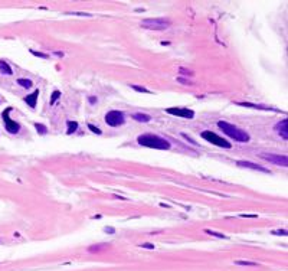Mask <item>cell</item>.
<instances>
[{"mask_svg":"<svg viewBox=\"0 0 288 271\" xmlns=\"http://www.w3.org/2000/svg\"><path fill=\"white\" fill-rule=\"evenodd\" d=\"M217 127L222 130L223 133L226 134L228 137L234 138V140H236V141H239V143H248L251 140L249 134L246 133L245 130H242V128L236 127V126H234V124H229V123L223 121V120H220V121H217Z\"/></svg>","mask_w":288,"mask_h":271,"instance_id":"6da1fadb","label":"cell"},{"mask_svg":"<svg viewBox=\"0 0 288 271\" xmlns=\"http://www.w3.org/2000/svg\"><path fill=\"white\" fill-rule=\"evenodd\" d=\"M137 141L143 147H150V149H157V150L170 149V143L166 138L160 137V136H154V134H141V136L137 137Z\"/></svg>","mask_w":288,"mask_h":271,"instance_id":"7a4b0ae2","label":"cell"},{"mask_svg":"<svg viewBox=\"0 0 288 271\" xmlns=\"http://www.w3.org/2000/svg\"><path fill=\"white\" fill-rule=\"evenodd\" d=\"M200 136H202V138H205L206 141L215 144V146H219V147H223V149H231V147H232V144L229 143L228 140H225L223 137H220V136L215 134L213 131L205 130V131H202V133H200Z\"/></svg>","mask_w":288,"mask_h":271,"instance_id":"3957f363","label":"cell"},{"mask_svg":"<svg viewBox=\"0 0 288 271\" xmlns=\"http://www.w3.org/2000/svg\"><path fill=\"white\" fill-rule=\"evenodd\" d=\"M141 26L150 30H164L170 26V22L166 19H146L141 22Z\"/></svg>","mask_w":288,"mask_h":271,"instance_id":"277c9868","label":"cell"},{"mask_svg":"<svg viewBox=\"0 0 288 271\" xmlns=\"http://www.w3.org/2000/svg\"><path fill=\"white\" fill-rule=\"evenodd\" d=\"M124 121H125V116H124V113H121V111L113 110L105 114V123L108 126H111V127H118L121 124H124Z\"/></svg>","mask_w":288,"mask_h":271,"instance_id":"5b68a950","label":"cell"},{"mask_svg":"<svg viewBox=\"0 0 288 271\" xmlns=\"http://www.w3.org/2000/svg\"><path fill=\"white\" fill-rule=\"evenodd\" d=\"M10 113H12V108L9 107V108H6L5 111H3V114H2V117H3V123H5V127H6V131L10 134H17L19 133V130H20V126L17 124L16 121H13L10 117Z\"/></svg>","mask_w":288,"mask_h":271,"instance_id":"8992f818","label":"cell"},{"mask_svg":"<svg viewBox=\"0 0 288 271\" xmlns=\"http://www.w3.org/2000/svg\"><path fill=\"white\" fill-rule=\"evenodd\" d=\"M262 159H265L266 162H271L274 165L285 167L288 165V157L285 155H272V153H262L261 155Z\"/></svg>","mask_w":288,"mask_h":271,"instance_id":"52a82bcc","label":"cell"},{"mask_svg":"<svg viewBox=\"0 0 288 271\" xmlns=\"http://www.w3.org/2000/svg\"><path fill=\"white\" fill-rule=\"evenodd\" d=\"M166 113L167 114H172V116L176 117H183V118H189L192 120L195 117V113L190 108H179V107H170V108H166Z\"/></svg>","mask_w":288,"mask_h":271,"instance_id":"ba28073f","label":"cell"},{"mask_svg":"<svg viewBox=\"0 0 288 271\" xmlns=\"http://www.w3.org/2000/svg\"><path fill=\"white\" fill-rule=\"evenodd\" d=\"M236 166H239V167H246V169H254V170L264 172V173H269V170H268V169H265V167L259 166V165H256V163H252V162L238 160V162H236Z\"/></svg>","mask_w":288,"mask_h":271,"instance_id":"9c48e42d","label":"cell"},{"mask_svg":"<svg viewBox=\"0 0 288 271\" xmlns=\"http://www.w3.org/2000/svg\"><path fill=\"white\" fill-rule=\"evenodd\" d=\"M275 130H277V133L279 134L284 140H287L288 138V120L279 121L277 126H275Z\"/></svg>","mask_w":288,"mask_h":271,"instance_id":"30bf717a","label":"cell"},{"mask_svg":"<svg viewBox=\"0 0 288 271\" xmlns=\"http://www.w3.org/2000/svg\"><path fill=\"white\" fill-rule=\"evenodd\" d=\"M38 95H39V89H35L30 95L25 97V101L26 104L30 107V108H36V102H38Z\"/></svg>","mask_w":288,"mask_h":271,"instance_id":"8fae6325","label":"cell"},{"mask_svg":"<svg viewBox=\"0 0 288 271\" xmlns=\"http://www.w3.org/2000/svg\"><path fill=\"white\" fill-rule=\"evenodd\" d=\"M238 105L241 107H248V108H256V110H265V111H279V110H275V108H269L266 105H258V104H252V102H236Z\"/></svg>","mask_w":288,"mask_h":271,"instance_id":"7c38bea8","label":"cell"},{"mask_svg":"<svg viewBox=\"0 0 288 271\" xmlns=\"http://www.w3.org/2000/svg\"><path fill=\"white\" fill-rule=\"evenodd\" d=\"M131 117H133V120L140 121V123H148L151 120V117L148 116V114H144V113H136V114H133Z\"/></svg>","mask_w":288,"mask_h":271,"instance_id":"4fadbf2b","label":"cell"},{"mask_svg":"<svg viewBox=\"0 0 288 271\" xmlns=\"http://www.w3.org/2000/svg\"><path fill=\"white\" fill-rule=\"evenodd\" d=\"M0 72L5 74V75H12V74H13L10 65H9L6 61H3V59H0Z\"/></svg>","mask_w":288,"mask_h":271,"instance_id":"5bb4252c","label":"cell"},{"mask_svg":"<svg viewBox=\"0 0 288 271\" xmlns=\"http://www.w3.org/2000/svg\"><path fill=\"white\" fill-rule=\"evenodd\" d=\"M66 126H68V128H66V134H74L76 130H78V123L76 121L68 120V121H66Z\"/></svg>","mask_w":288,"mask_h":271,"instance_id":"9a60e30c","label":"cell"},{"mask_svg":"<svg viewBox=\"0 0 288 271\" xmlns=\"http://www.w3.org/2000/svg\"><path fill=\"white\" fill-rule=\"evenodd\" d=\"M17 84H19L20 87H23V88H30L33 85L30 79H25V78H19V79H17Z\"/></svg>","mask_w":288,"mask_h":271,"instance_id":"2e32d148","label":"cell"},{"mask_svg":"<svg viewBox=\"0 0 288 271\" xmlns=\"http://www.w3.org/2000/svg\"><path fill=\"white\" fill-rule=\"evenodd\" d=\"M205 232L207 234V235H212V237H216V238H220V239H226V235H223V234L220 232H215V231H212V229H205Z\"/></svg>","mask_w":288,"mask_h":271,"instance_id":"e0dca14e","label":"cell"},{"mask_svg":"<svg viewBox=\"0 0 288 271\" xmlns=\"http://www.w3.org/2000/svg\"><path fill=\"white\" fill-rule=\"evenodd\" d=\"M235 266H244V267H258L256 262L252 261H235Z\"/></svg>","mask_w":288,"mask_h":271,"instance_id":"ac0fdd59","label":"cell"},{"mask_svg":"<svg viewBox=\"0 0 288 271\" xmlns=\"http://www.w3.org/2000/svg\"><path fill=\"white\" fill-rule=\"evenodd\" d=\"M35 128L38 130L39 134H46V133H48V128L45 127L43 124H39V123H36V124H35Z\"/></svg>","mask_w":288,"mask_h":271,"instance_id":"d6986e66","label":"cell"},{"mask_svg":"<svg viewBox=\"0 0 288 271\" xmlns=\"http://www.w3.org/2000/svg\"><path fill=\"white\" fill-rule=\"evenodd\" d=\"M131 88L134 89V91H138V92H144V94H151V91H148L147 88H143V87H140V85H130Z\"/></svg>","mask_w":288,"mask_h":271,"instance_id":"ffe728a7","label":"cell"},{"mask_svg":"<svg viewBox=\"0 0 288 271\" xmlns=\"http://www.w3.org/2000/svg\"><path fill=\"white\" fill-rule=\"evenodd\" d=\"M61 97V91H54V94H52V97H50V104H55L56 101H58V98Z\"/></svg>","mask_w":288,"mask_h":271,"instance_id":"44dd1931","label":"cell"},{"mask_svg":"<svg viewBox=\"0 0 288 271\" xmlns=\"http://www.w3.org/2000/svg\"><path fill=\"white\" fill-rule=\"evenodd\" d=\"M29 52H30L32 55H35V56H40V58H43V59H48V58H49V56L46 55V54H40V52H38V50H33V49H30V50H29Z\"/></svg>","mask_w":288,"mask_h":271,"instance_id":"7402d4cb","label":"cell"},{"mask_svg":"<svg viewBox=\"0 0 288 271\" xmlns=\"http://www.w3.org/2000/svg\"><path fill=\"white\" fill-rule=\"evenodd\" d=\"M104 247H105V244H99V245H92V247H89V251H91V252H95V251H99V249H102Z\"/></svg>","mask_w":288,"mask_h":271,"instance_id":"603a6c76","label":"cell"},{"mask_svg":"<svg viewBox=\"0 0 288 271\" xmlns=\"http://www.w3.org/2000/svg\"><path fill=\"white\" fill-rule=\"evenodd\" d=\"M88 128H89V130H91V131H92V133L98 134V136H99V134L102 133V131H101V130H99V128H98V127H95V126H94V124H88Z\"/></svg>","mask_w":288,"mask_h":271,"instance_id":"cb8c5ba5","label":"cell"},{"mask_svg":"<svg viewBox=\"0 0 288 271\" xmlns=\"http://www.w3.org/2000/svg\"><path fill=\"white\" fill-rule=\"evenodd\" d=\"M272 235H284V237H285V235H287V231H285V229H277V231H272Z\"/></svg>","mask_w":288,"mask_h":271,"instance_id":"d4e9b609","label":"cell"},{"mask_svg":"<svg viewBox=\"0 0 288 271\" xmlns=\"http://www.w3.org/2000/svg\"><path fill=\"white\" fill-rule=\"evenodd\" d=\"M140 247H141V248H147V249H154V248H156V247H154V245H153V244H150V242L141 244V245H140Z\"/></svg>","mask_w":288,"mask_h":271,"instance_id":"484cf974","label":"cell"},{"mask_svg":"<svg viewBox=\"0 0 288 271\" xmlns=\"http://www.w3.org/2000/svg\"><path fill=\"white\" fill-rule=\"evenodd\" d=\"M68 15H76V16H91L88 13H82V12H69Z\"/></svg>","mask_w":288,"mask_h":271,"instance_id":"4316f807","label":"cell"},{"mask_svg":"<svg viewBox=\"0 0 288 271\" xmlns=\"http://www.w3.org/2000/svg\"><path fill=\"white\" fill-rule=\"evenodd\" d=\"M104 232H105V234H114L115 229L113 227H105V228H104Z\"/></svg>","mask_w":288,"mask_h":271,"instance_id":"83f0119b","label":"cell"},{"mask_svg":"<svg viewBox=\"0 0 288 271\" xmlns=\"http://www.w3.org/2000/svg\"><path fill=\"white\" fill-rule=\"evenodd\" d=\"M177 81L179 82H182V84H186V85H190V81H187V79H183V78H177Z\"/></svg>","mask_w":288,"mask_h":271,"instance_id":"f1b7e54d","label":"cell"},{"mask_svg":"<svg viewBox=\"0 0 288 271\" xmlns=\"http://www.w3.org/2000/svg\"><path fill=\"white\" fill-rule=\"evenodd\" d=\"M179 72H180V74H186V77H190V75H192V72L190 71H186V69H179Z\"/></svg>","mask_w":288,"mask_h":271,"instance_id":"f546056e","label":"cell"},{"mask_svg":"<svg viewBox=\"0 0 288 271\" xmlns=\"http://www.w3.org/2000/svg\"><path fill=\"white\" fill-rule=\"evenodd\" d=\"M88 101H89V104H95L97 102V97H89Z\"/></svg>","mask_w":288,"mask_h":271,"instance_id":"4dcf8cb0","label":"cell"},{"mask_svg":"<svg viewBox=\"0 0 288 271\" xmlns=\"http://www.w3.org/2000/svg\"><path fill=\"white\" fill-rule=\"evenodd\" d=\"M183 137H185L186 140H187V141H189V143H192V144H196V141H195V140H192L190 137H187V136H186V134H183Z\"/></svg>","mask_w":288,"mask_h":271,"instance_id":"1f68e13d","label":"cell"}]
</instances>
